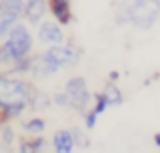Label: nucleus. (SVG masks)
<instances>
[{
    "label": "nucleus",
    "instance_id": "1",
    "mask_svg": "<svg viewBox=\"0 0 160 153\" xmlns=\"http://www.w3.org/2000/svg\"><path fill=\"white\" fill-rule=\"evenodd\" d=\"M36 91L30 83L0 74V121H10L19 117L28 102H32Z\"/></svg>",
    "mask_w": 160,
    "mask_h": 153
},
{
    "label": "nucleus",
    "instance_id": "2",
    "mask_svg": "<svg viewBox=\"0 0 160 153\" xmlns=\"http://www.w3.org/2000/svg\"><path fill=\"white\" fill-rule=\"evenodd\" d=\"M160 13L158 0H134L128 8V21H132L138 29H149Z\"/></svg>",
    "mask_w": 160,
    "mask_h": 153
},
{
    "label": "nucleus",
    "instance_id": "3",
    "mask_svg": "<svg viewBox=\"0 0 160 153\" xmlns=\"http://www.w3.org/2000/svg\"><path fill=\"white\" fill-rule=\"evenodd\" d=\"M66 97H68V106L73 108L75 112H81L85 113L87 106H89V100H91V95H89V89H87V82L83 78H72L68 80L66 83Z\"/></svg>",
    "mask_w": 160,
    "mask_h": 153
},
{
    "label": "nucleus",
    "instance_id": "4",
    "mask_svg": "<svg viewBox=\"0 0 160 153\" xmlns=\"http://www.w3.org/2000/svg\"><path fill=\"white\" fill-rule=\"evenodd\" d=\"M30 70V57H19L15 55L6 44L0 45V74L12 76Z\"/></svg>",
    "mask_w": 160,
    "mask_h": 153
},
{
    "label": "nucleus",
    "instance_id": "5",
    "mask_svg": "<svg viewBox=\"0 0 160 153\" xmlns=\"http://www.w3.org/2000/svg\"><path fill=\"white\" fill-rule=\"evenodd\" d=\"M15 55L19 57H28V53L32 51V45H34V40L30 36V32L25 29V25H15L10 34H8V40L4 42Z\"/></svg>",
    "mask_w": 160,
    "mask_h": 153
},
{
    "label": "nucleus",
    "instance_id": "6",
    "mask_svg": "<svg viewBox=\"0 0 160 153\" xmlns=\"http://www.w3.org/2000/svg\"><path fill=\"white\" fill-rule=\"evenodd\" d=\"M43 57L57 68H66V66H73L77 61H79V53L72 47V45H60V44H55L51 45Z\"/></svg>",
    "mask_w": 160,
    "mask_h": 153
},
{
    "label": "nucleus",
    "instance_id": "7",
    "mask_svg": "<svg viewBox=\"0 0 160 153\" xmlns=\"http://www.w3.org/2000/svg\"><path fill=\"white\" fill-rule=\"evenodd\" d=\"M51 15L58 25H68L72 21V4L70 0H47Z\"/></svg>",
    "mask_w": 160,
    "mask_h": 153
},
{
    "label": "nucleus",
    "instance_id": "8",
    "mask_svg": "<svg viewBox=\"0 0 160 153\" xmlns=\"http://www.w3.org/2000/svg\"><path fill=\"white\" fill-rule=\"evenodd\" d=\"M38 38H40V42H43V44H51V45H55V44H60L62 40H64V32H62V29L57 25V23H42L40 27H38Z\"/></svg>",
    "mask_w": 160,
    "mask_h": 153
},
{
    "label": "nucleus",
    "instance_id": "9",
    "mask_svg": "<svg viewBox=\"0 0 160 153\" xmlns=\"http://www.w3.org/2000/svg\"><path fill=\"white\" fill-rule=\"evenodd\" d=\"M49 10L47 0H25V12L23 15L27 17V21L30 23H40L42 17L45 15V12Z\"/></svg>",
    "mask_w": 160,
    "mask_h": 153
},
{
    "label": "nucleus",
    "instance_id": "10",
    "mask_svg": "<svg viewBox=\"0 0 160 153\" xmlns=\"http://www.w3.org/2000/svg\"><path fill=\"white\" fill-rule=\"evenodd\" d=\"M53 147H55V153H72L75 147L73 134L70 130H58L53 136Z\"/></svg>",
    "mask_w": 160,
    "mask_h": 153
},
{
    "label": "nucleus",
    "instance_id": "11",
    "mask_svg": "<svg viewBox=\"0 0 160 153\" xmlns=\"http://www.w3.org/2000/svg\"><path fill=\"white\" fill-rule=\"evenodd\" d=\"M21 15H15L12 12H4V10H0V36H8L10 30L17 25Z\"/></svg>",
    "mask_w": 160,
    "mask_h": 153
},
{
    "label": "nucleus",
    "instance_id": "12",
    "mask_svg": "<svg viewBox=\"0 0 160 153\" xmlns=\"http://www.w3.org/2000/svg\"><path fill=\"white\" fill-rule=\"evenodd\" d=\"M42 145H43V138L42 136H34V138L23 140L17 153H38L42 149Z\"/></svg>",
    "mask_w": 160,
    "mask_h": 153
},
{
    "label": "nucleus",
    "instance_id": "13",
    "mask_svg": "<svg viewBox=\"0 0 160 153\" xmlns=\"http://www.w3.org/2000/svg\"><path fill=\"white\" fill-rule=\"evenodd\" d=\"M0 10L12 12L15 15H23V12H25V0H0Z\"/></svg>",
    "mask_w": 160,
    "mask_h": 153
},
{
    "label": "nucleus",
    "instance_id": "14",
    "mask_svg": "<svg viewBox=\"0 0 160 153\" xmlns=\"http://www.w3.org/2000/svg\"><path fill=\"white\" fill-rule=\"evenodd\" d=\"M104 95H106V98H108V102H109V104H113V106L122 104V93H121V89H119L117 85L109 83V85L106 87Z\"/></svg>",
    "mask_w": 160,
    "mask_h": 153
},
{
    "label": "nucleus",
    "instance_id": "15",
    "mask_svg": "<svg viewBox=\"0 0 160 153\" xmlns=\"http://www.w3.org/2000/svg\"><path fill=\"white\" fill-rule=\"evenodd\" d=\"M25 129L28 132H32V134H40V132L45 130V121L42 117H32V119H28L25 123Z\"/></svg>",
    "mask_w": 160,
    "mask_h": 153
},
{
    "label": "nucleus",
    "instance_id": "16",
    "mask_svg": "<svg viewBox=\"0 0 160 153\" xmlns=\"http://www.w3.org/2000/svg\"><path fill=\"white\" fill-rule=\"evenodd\" d=\"M108 106H109V102H108L106 95H104V93H96V95H94V108H92V110H94L98 115H102Z\"/></svg>",
    "mask_w": 160,
    "mask_h": 153
},
{
    "label": "nucleus",
    "instance_id": "17",
    "mask_svg": "<svg viewBox=\"0 0 160 153\" xmlns=\"http://www.w3.org/2000/svg\"><path fill=\"white\" fill-rule=\"evenodd\" d=\"M13 140H15L13 129H12L10 125H4V127H2V144H6V145H12V144H13Z\"/></svg>",
    "mask_w": 160,
    "mask_h": 153
},
{
    "label": "nucleus",
    "instance_id": "18",
    "mask_svg": "<svg viewBox=\"0 0 160 153\" xmlns=\"http://www.w3.org/2000/svg\"><path fill=\"white\" fill-rule=\"evenodd\" d=\"M85 129H94L96 127V119H98V113L94 112V110H89V112H85Z\"/></svg>",
    "mask_w": 160,
    "mask_h": 153
},
{
    "label": "nucleus",
    "instance_id": "19",
    "mask_svg": "<svg viewBox=\"0 0 160 153\" xmlns=\"http://www.w3.org/2000/svg\"><path fill=\"white\" fill-rule=\"evenodd\" d=\"M72 134H73V140H75V145H79V147H85L89 142H87V138L83 140V136H81V130H77V129H73L72 130Z\"/></svg>",
    "mask_w": 160,
    "mask_h": 153
},
{
    "label": "nucleus",
    "instance_id": "20",
    "mask_svg": "<svg viewBox=\"0 0 160 153\" xmlns=\"http://www.w3.org/2000/svg\"><path fill=\"white\" fill-rule=\"evenodd\" d=\"M0 153H12V145L2 144V145H0Z\"/></svg>",
    "mask_w": 160,
    "mask_h": 153
},
{
    "label": "nucleus",
    "instance_id": "21",
    "mask_svg": "<svg viewBox=\"0 0 160 153\" xmlns=\"http://www.w3.org/2000/svg\"><path fill=\"white\" fill-rule=\"evenodd\" d=\"M154 144H156V147H160V132L154 134Z\"/></svg>",
    "mask_w": 160,
    "mask_h": 153
},
{
    "label": "nucleus",
    "instance_id": "22",
    "mask_svg": "<svg viewBox=\"0 0 160 153\" xmlns=\"http://www.w3.org/2000/svg\"><path fill=\"white\" fill-rule=\"evenodd\" d=\"M109 80H111V82L119 80V74H117V72H111V74H109Z\"/></svg>",
    "mask_w": 160,
    "mask_h": 153
},
{
    "label": "nucleus",
    "instance_id": "23",
    "mask_svg": "<svg viewBox=\"0 0 160 153\" xmlns=\"http://www.w3.org/2000/svg\"><path fill=\"white\" fill-rule=\"evenodd\" d=\"M158 2H160V0H158Z\"/></svg>",
    "mask_w": 160,
    "mask_h": 153
}]
</instances>
